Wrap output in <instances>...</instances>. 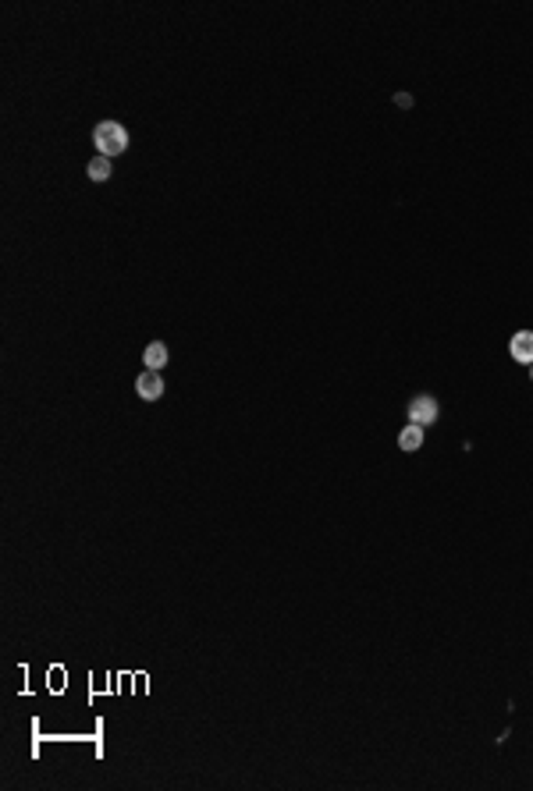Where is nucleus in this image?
Wrapping results in <instances>:
<instances>
[{
	"instance_id": "1",
	"label": "nucleus",
	"mask_w": 533,
	"mask_h": 791,
	"mask_svg": "<svg viewBox=\"0 0 533 791\" xmlns=\"http://www.w3.org/2000/svg\"><path fill=\"white\" fill-rule=\"evenodd\" d=\"M93 142H96L100 156H118V153L128 149V132L118 121H100L96 132H93Z\"/></svg>"
},
{
	"instance_id": "2",
	"label": "nucleus",
	"mask_w": 533,
	"mask_h": 791,
	"mask_svg": "<svg viewBox=\"0 0 533 791\" xmlns=\"http://www.w3.org/2000/svg\"><path fill=\"white\" fill-rule=\"evenodd\" d=\"M438 401L431 398V394H419V398H412L409 401V422L412 426H431L434 419H438Z\"/></svg>"
},
{
	"instance_id": "3",
	"label": "nucleus",
	"mask_w": 533,
	"mask_h": 791,
	"mask_svg": "<svg viewBox=\"0 0 533 791\" xmlns=\"http://www.w3.org/2000/svg\"><path fill=\"white\" fill-rule=\"evenodd\" d=\"M135 390H139V398H142V401H156V398H164V376H160L156 369H146V373H139Z\"/></svg>"
},
{
	"instance_id": "4",
	"label": "nucleus",
	"mask_w": 533,
	"mask_h": 791,
	"mask_svg": "<svg viewBox=\"0 0 533 791\" xmlns=\"http://www.w3.org/2000/svg\"><path fill=\"white\" fill-rule=\"evenodd\" d=\"M508 352H512V359L515 362H522V366H533V330H519L512 341H508Z\"/></svg>"
},
{
	"instance_id": "5",
	"label": "nucleus",
	"mask_w": 533,
	"mask_h": 791,
	"mask_svg": "<svg viewBox=\"0 0 533 791\" xmlns=\"http://www.w3.org/2000/svg\"><path fill=\"white\" fill-rule=\"evenodd\" d=\"M168 359H171V352H168V345H164V341H149V345H146V352H142L146 369H164V366H168Z\"/></svg>"
},
{
	"instance_id": "6",
	"label": "nucleus",
	"mask_w": 533,
	"mask_h": 791,
	"mask_svg": "<svg viewBox=\"0 0 533 791\" xmlns=\"http://www.w3.org/2000/svg\"><path fill=\"white\" fill-rule=\"evenodd\" d=\"M398 447H402V450H419V447H423V426H412V422H409V426L398 433Z\"/></svg>"
},
{
	"instance_id": "7",
	"label": "nucleus",
	"mask_w": 533,
	"mask_h": 791,
	"mask_svg": "<svg viewBox=\"0 0 533 791\" xmlns=\"http://www.w3.org/2000/svg\"><path fill=\"white\" fill-rule=\"evenodd\" d=\"M86 174H89L93 181H107V178H111V156H96V160H89V163H86Z\"/></svg>"
},
{
	"instance_id": "8",
	"label": "nucleus",
	"mask_w": 533,
	"mask_h": 791,
	"mask_svg": "<svg viewBox=\"0 0 533 791\" xmlns=\"http://www.w3.org/2000/svg\"><path fill=\"white\" fill-rule=\"evenodd\" d=\"M395 103H398V106H412V96H409V92H398Z\"/></svg>"
},
{
	"instance_id": "9",
	"label": "nucleus",
	"mask_w": 533,
	"mask_h": 791,
	"mask_svg": "<svg viewBox=\"0 0 533 791\" xmlns=\"http://www.w3.org/2000/svg\"><path fill=\"white\" fill-rule=\"evenodd\" d=\"M529 380H533V369H529Z\"/></svg>"
}]
</instances>
